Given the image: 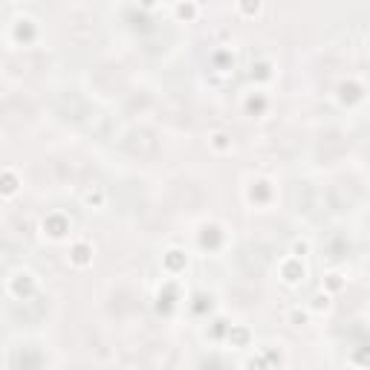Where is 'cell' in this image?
I'll return each mask as SVG.
<instances>
[{
	"instance_id": "obj_1",
	"label": "cell",
	"mask_w": 370,
	"mask_h": 370,
	"mask_svg": "<svg viewBox=\"0 0 370 370\" xmlns=\"http://www.w3.org/2000/svg\"><path fill=\"white\" fill-rule=\"evenodd\" d=\"M128 148L136 157H153V153H157V139H153L150 131H136V133H131Z\"/></svg>"
}]
</instances>
